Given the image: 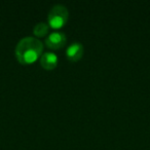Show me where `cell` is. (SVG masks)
I'll return each mask as SVG.
<instances>
[{
    "label": "cell",
    "mask_w": 150,
    "mask_h": 150,
    "mask_svg": "<svg viewBox=\"0 0 150 150\" xmlns=\"http://www.w3.org/2000/svg\"><path fill=\"white\" fill-rule=\"evenodd\" d=\"M40 64L45 69H54L58 65V56L54 52H44L40 56Z\"/></svg>",
    "instance_id": "5b68a950"
},
{
    "label": "cell",
    "mask_w": 150,
    "mask_h": 150,
    "mask_svg": "<svg viewBox=\"0 0 150 150\" xmlns=\"http://www.w3.org/2000/svg\"><path fill=\"white\" fill-rule=\"evenodd\" d=\"M66 35L62 31H54L50 32L45 38V43L52 50H58L61 48L66 43Z\"/></svg>",
    "instance_id": "3957f363"
},
{
    "label": "cell",
    "mask_w": 150,
    "mask_h": 150,
    "mask_svg": "<svg viewBox=\"0 0 150 150\" xmlns=\"http://www.w3.org/2000/svg\"><path fill=\"white\" fill-rule=\"evenodd\" d=\"M83 54V45L78 41H73L67 46L66 56L70 61H78Z\"/></svg>",
    "instance_id": "277c9868"
},
{
    "label": "cell",
    "mask_w": 150,
    "mask_h": 150,
    "mask_svg": "<svg viewBox=\"0 0 150 150\" xmlns=\"http://www.w3.org/2000/svg\"><path fill=\"white\" fill-rule=\"evenodd\" d=\"M48 31V24L45 22H39L33 28V32L37 36H44Z\"/></svg>",
    "instance_id": "8992f818"
},
{
    "label": "cell",
    "mask_w": 150,
    "mask_h": 150,
    "mask_svg": "<svg viewBox=\"0 0 150 150\" xmlns=\"http://www.w3.org/2000/svg\"><path fill=\"white\" fill-rule=\"evenodd\" d=\"M43 43L34 36L23 37L16 45V57L22 64H31L41 56Z\"/></svg>",
    "instance_id": "6da1fadb"
},
{
    "label": "cell",
    "mask_w": 150,
    "mask_h": 150,
    "mask_svg": "<svg viewBox=\"0 0 150 150\" xmlns=\"http://www.w3.org/2000/svg\"><path fill=\"white\" fill-rule=\"evenodd\" d=\"M69 17V11L65 5L56 4L50 9L47 15L48 25L52 28H61L67 22Z\"/></svg>",
    "instance_id": "7a4b0ae2"
}]
</instances>
